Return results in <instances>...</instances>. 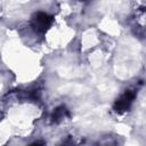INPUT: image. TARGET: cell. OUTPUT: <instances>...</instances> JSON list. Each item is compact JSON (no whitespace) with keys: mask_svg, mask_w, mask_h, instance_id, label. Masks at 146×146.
<instances>
[{"mask_svg":"<svg viewBox=\"0 0 146 146\" xmlns=\"http://www.w3.org/2000/svg\"><path fill=\"white\" fill-rule=\"evenodd\" d=\"M51 23H52V17L43 11L35 13L31 19V25L34 29V31L38 33L46 32L49 29V26L51 25Z\"/></svg>","mask_w":146,"mask_h":146,"instance_id":"6da1fadb","label":"cell"},{"mask_svg":"<svg viewBox=\"0 0 146 146\" xmlns=\"http://www.w3.org/2000/svg\"><path fill=\"white\" fill-rule=\"evenodd\" d=\"M135 98H136V92L133 90H125L115 100V103L113 105V110L119 114H122V113L127 112L130 108L131 104L133 103Z\"/></svg>","mask_w":146,"mask_h":146,"instance_id":"7a4b0ae2","label":"cell"},{"mask_svg":"<svg viewBox=\"0 0 146 146\" xmlns=\"http://www.w3.org/2000/svg\"><path fill=\"white\" fill-rule=\"evenodd\" d=\"M68 115V112H67V110L64 107V106H62V107H58V108H56L55 110V112H54V114H52V121L54 122H59L60 120H63L65 116H67Z\"/></svg>","mask_w":146,"mask_h":146,"instance_id":"3957f363","label":"cell"}]
</instances>
